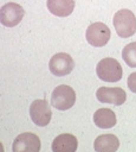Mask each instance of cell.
I'll use <instances>...</instances> for the list:
<instances>
[{
	"instance_id": "cell-1",
	"label": "cell",
	"mask_w": 136,
	"mask_h": 152,
	"mask_svg": "<svg viewBox=\"0 0 136 152\" xmlns=\"http://www.w3.org/2000/svg\"><path fill=\"white\" fill-rule=\"evenodd\" d=\"M112 24L121 38H129L136 32V17L130 10H118L114 14Z\"/></svg>"
},
{
	"instance_id": "cell-6",
	"label": "cell",
	"mask_w": 136,
	"mask_h": 152,
	"mask_svg": "<svg viewBox=\"0 0 136 152\" xmlns=\"http://www.w3.org/2000/svg\"><path fill=\"white\" fill-rule=\"evenodd\" d=\"M75 68V62L72 57L66 52H58L53 55L48 62L50 71L58 77L69 75Z\"/></svg>"
},
{
	"instance_id": "cell-8",
	"label": "cell",
	"mask_w": 136,
	"mask_h": 152,
	"mask_svg": "<svg viewBox=\"0 0 136 152\" xmlns=\"http://www.w3.org/2000/svg\"><path fill=\"white\" fill-rule=\"evenodd\" d=\"M40 139L34 133L25 132L19 134L12 145L13 152H39L40 151Z\"/></svg>"
},
{
	"instance_id": "cell-11",
	"label": "cell",
	"mask_w": 136,
	"mask_h": 152,
	"mask_svg": "<svg viewBox=\"0 0 136 152\" xmlns=\"http://www.w3.org/2000/svg\"><path fill=\"white\" fill-rule=\"evenodd\" d=\"M47 10L57 17H67L75 10V0H47Z\"/></svg>"
},
{
	"instance_id": "cell-2",
	"label": "cell",
	"mask_w": 136,
	"mask_h": 152,
	"mask_svg": "<svg viewBox=\"0 0 136 152\" xmlns=\"http://www.w3.org/2000/svg\"><path fill=\"white\" fill-rule=\"evenodd\" d=\"M96 74L98 78L104 82H118L122 78L123 69L117 59L106 57L97 63Z\"/></svg>"
},
{
	"instance_id": "cell-4",
	"label": "cell",
	"mask_w": 136,
	"mask_h": 152,
	"mask_svg": "<svg viewBox=\"0 0 136 152\" xmlns=\"http://www.w3.org/2000/svg\"><path fill=\"white\" fill-rule=\"evenodd\" d=\"M110 36H111L110 28L104 23H101V21L90 24L85 32L86 42L95 48L104 46L109 42Z\"/></svg>"
},
{
	"instance_id": "cell-9",
	"label": "cell",
	"mask_w": 136,
	"mask_h": 152,
	"mask_svg": "<svg viewBox=\"0 0 136 152\" xmlns=\"http://www.w3.org/2000/svg\"><path fill=\"white\" fill-rule=\"evenodd\" d=\"M96 97L102 103H110L114 106H121L127 100L125 91L119 88H108V87H101L96 91Z\"/></svg>"
},
{
	"instance_id": "cell-12",
	"label": "cell",
	"mask_w": 136,
	"mask_h": 152,
	"mask_svg": "<svg viewBox=\"0 0 136 152\" xmlns=\"http://www.w3.org/2000/svg\"><path fill=\"white\" fill-rule=\"evenodd\" d=\"M119 147V140L114 134H102L95 139L93 148L97 152H115Z\"/></svg>"
},
{
	"instance_id": "cell-5",
	"label": "cell",
	"mask_w": 136,
	"mask_h": 152,
	"mask_svg": "<svg viewBox=\"0 0 136 152\" xmlns=\"http://www.w3.org/2000/svg\"><path fill=\"white\" fill-rule=\"evenodd\" d=\"M30 116L34 125L47 126L52 118V110L46 100H34L30 106Z\"/></svg>"
},
{
	"instance_id": "cell-3",
	"label": "cell",
	"mask_w": 136,
	"mask_h": 152,
	"mask_svg": "<svg viewBox=\"0 0 136 152\" xmlns=\"http://www.w3.org/2000/svg\"><path fill=\"white\" fill-rule=\"evenodd\" d=\"M76 103L75 90L66 84L57 86L51 95V104L58 110H67Z\"/></svg>"
},
{
	"instance_id": "cell-15",
	"label": "cell",
	"mask_w": 136,
	"mask_h": 152,
	"mask_svg": "<svg viewBox=\"0 0 136 152\" xmlns=\"http://www.w3.org/2000/svg\"><path fill=\"white\" fill-rule=\"evenodd\" d=\"M127 84H128V88L132 93H136V72H132V74L129 75L128 81H127Z\"/></svg>"
},
{
	"instance_id": "cell-10",
	"label": "cell",
	"mask_w": 136,
	"mask_h": 152,
	"mask_svg": "<svg viewBox=\"0 0 136 152\" xmlns=\"http://www.w3.org/2000/svg\"><path fill=\"white\" fill-rule=\"evenodd\" d=\"M78 147V140L73 134L63 133L57 135L51 145L53 152H75Z\"/></svg>"
},
{
	"instance_id": "cell-13",
	"label": "cell",
	"mask_w": 136,
	"mask_h": 152,
	"mask_svg": "<svg viewBox=\"0 0 136 152\" xmlns=\"http://www.w3.org/2000/svg\"><path fill=\"white\" fill-rule=\"evenodd\" d=\"M93 122L99 128H111L116 125V114L110 108H99L93 114Z\"/></svg>"
},
{
	"instance_id": "cell-7",
	"label": "cell",
	"mask_w": 136,
	"mask_h": 152,
	"mask_svg": "<svg viewBox=\"0 0 136 152\" xmlns=\"http://www.w3.org/2000/svg\"><path fill=\"white\" fill-rule=\"evenodd\" d=\"M24 8L15 2H7L1 7L0 11V23L6 27L17 26L24 18Z\"/></svg>"
},
{
	"instance_id": "cell-14",
	"label": "cell",
	"mask_w": 136,
	"mask_h": 152,
	"mask_svg": "<svg viewBox=\"0 0 136 152\" xmlns=\"http://www.w3.org/2000/svg\"><path fill=\"white\" fill-rule=\"evenodd\" d=\"M122 58L130 68H136V42L127 44L122 50Z\"/></svg>"
}]
</instances>
